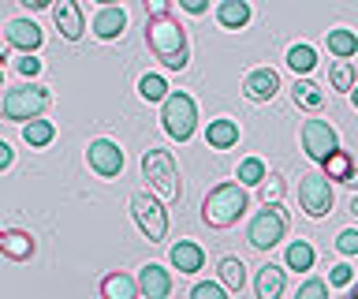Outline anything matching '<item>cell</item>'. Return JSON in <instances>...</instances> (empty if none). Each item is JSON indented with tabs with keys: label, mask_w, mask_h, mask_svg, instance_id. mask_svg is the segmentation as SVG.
Returning a JSON list of instances; mask_svg holds the SVG:
<instances>
[{
	"label": "cell",
	"mask_w": 358,
	"mask_h": 299,
	"mask_svg": "<svg viewBox=\"0 0 358 299\" xmlns=\"http://www.w3.org/2000/svg\"><path fill=\"white\" fill-rule=\"evenodd\" d=\"M145 46H150V53L168 71H183L187 60H190L187 30L179 27L172 15H150V23H145Z\"/></svg>",
	"instance_id": "obj_1"
},
{
	"label": "cell",
	"mask_w": 358,
	"mask_h": 299,
	"mask_svg": "<svg viewBox=\"0 0 358 299\" xmlns=\"http://www.w3.org/2000/svg\"><path fill=\"white\" fill-rule=\"evenodd\" d=\"M250 209V195H246V183H217L213 191L206 195V202H201V221H206L209 228H231L239 225V217Z\"/></svg>",
	"instance_id": "obj_2"
},
{
	"label": "cell",
	"mask_w": 358,
	"mask_h": 299,
	"mask_svg": "<svg viewBox=\"0 0 358 299\" xmlns=\"http://www.w3.org/2000/svg\"><path fill=\"white\" fill-rule=\"evenodd\" d=\"M142 180L150 183V191L161 198L164 206L179 202V195H183V187H179L176 158L168 150H145L142 153Z\"/></svg>",
	"instance_id": "obj_3"
},
{
	"label": "cell",
	"mask_w": 358,
	"mask_h": 299,
	"mask_svg": "<svg viewBox=\"0 0 358 299\" xmlns=\"http://www.w3.org/2000/svg\"><path fill=\"white\" fill-rule=\"evenodd\" d=\"M49 90H45L41 83H19V86H11V90L0 94V116L4 120H19V124H27V120L34 116H41L45 109H49Z\"/></svg>",
	"instance_id": "obj_4"
},
{
	"label": "cell",
	"mask_w": 358,
	"mask_h": 299,
	"mask_svg": "<svg viewBox=\"0 0 358 299\" xmlns=\"http://www.w3.org/2000/svg\"><path fill=\"white\" fill-rule=\"evenodd\" d=\"M161 124L176 142H187L198 127V105L194 97L183 90H168V97L161 102Z\"/></svg>",
	"instance_id": "obj_5"
},
{
	"label": "cell",
	"mask_w": 358,
	"mask_h": 299,
	"mask_svg": "<svg viewBox=\"0 0 358 299\" xmlns=\"http://www.w3.org/2000/svg\"><path fill=\"white\" fill-rule=\"evenodd\" d=\"M299 206L306 217H329L332 206H336V191H332V180L324 172H306L299 180Z\"/></svg>",
	"instance_id": "obj_6"
},
{
	"label": "cell",
	"mask_w": 358,
	"mask_h": 299,
	"mask_svg": "<svg viewBox=\"0 0 358 299\" xmlns=\"http://www.w3.org/2000/svg\"><path fill=\"white\" fill-rule=\"evenodd\" d=\"M287 232V217L284 209H280V202H265V209L250 221V228H246V239H250L254 251H273L280 239H284Z\"/></svg>",
	"instance_id": "obj_7"
},
{
	"label": "cell",
	"mask_w": 358,
	"mask_h": 299,
	"mask_svg": "<svg viewBox=\"0 0 358 299\" xmlns=\"http://www.w3.org/2000/svg\"><path fill=\"white\" fill-rule=\"evenodd\" d=\"M131 214H134V225L142 228V236L150 243H161L168 236V214H164L161 198H153L145 191L131 195Z\"/></svg>",
	"instance_id": "obj_8"
},
{
	"label": "cell",
	"mask_w": 358,
	"mask_h": 299,
	"mask_svg": "<svg viewBox=\"0 0 358 299\" xmlns=\"http://www.w3.org/2000/svg\"><path fill=\"white\" fill-rule=\"evenodd\" d=\"M302 150H306L310 161H324L332 150H340V135H336L332 124H324V120H306L302 124Z\"/></svg>",
	"instance_id": "obj_9"
},
{
	"label": "cell",
	"mask_w": 358,
	"mask_h": 299,
	"mask_svg": "<svg viewBox=\"0 0 358 299\" xmlns=\"http://www.w3.org/2000/svg\"><path fill=\"white\" fill-rule=\"evenodd\" d=\"M86 161H90V169H94L101 180H116V176L123 172V150L112 139H94L90 142Z\"/></svg>",
	"instance_id": "obj_10"
},
{
	"label": "cell",
	"mask_w": 358,
	"mask_h": 299,
	"mask_svg": "<svg viewBox=\"0 0 358 299\" xmlns=\"http://www.w3.org/2000/svg\"><path fill=\"white\" fill-rule=\"evenodd\" d=\"M52 23H56V30H60L67 41H78L86 34V19H83L78 0H56L52 4Z\"/></svg>",
	"instance_id": "obj_11"
},
{
	"label": "cell",
	"mask_w": 358,
	"mask_h": 299,
	"mask_svg": "<svg viewBox=\"0 0 358 299\" xmlns=\"http://www.w3.org/2000/svg\"><path fill=\"white\" fill-rule=\"evenodd\" d=\"M4 41L11 49H22V53H38L41 49V27L34 23V19H8V27H4Z\"/></svg>",
	"instance_id": "obj_12"
},
{
	"label": "cell",
	"mask_w": 358,
	"mask_h": 299,
	"mask_svg": "<svg viewBox=\"0 0 358 299\" xmlns=\"http://www.w3.org/2000/svg\"><path fill=\"white\" fill-rule=\"evenodd\" d=\"M280 90V75L273 68H254L250 75L243 79V94H246V102H273Z\"/></svg>",
	"instance_id": "obj_13"
},
{
	"label": "cell",
	"mask_w": 358,
	"mask_h": 299,
	"mask_svg": "<svg viewBox=\"0 0 358 299\" xmlns=\"http://www.w3.org/2000/svg\"><path fill=\"white\" fill-rule=\"evenodd\" d=\"M123 30H127V12H123V4H105V8L94 15V34H97L101 41L120 38Z\"/></svg>",
	"instance_id": "obj_14"
},
{
	"label": "cell",
	"mask_w": 358,
	"mask_h": 299,
	"mask_svg": "<svg viewBox=\"0 0 358 299\" xmlns=\"http://www.w3.org/2000/svg\"><path fill=\"white\" fill-rule=\"evenodd\" d=\"M324 176H329L332 183H347V187H358V169H355V158L347 150H332L329 158L321 161Z\"/></svg>",
	"instance_id": "obj_15"
},
{
	"label": "cell",
	"mask_w": 358,
	"mask_h": 299,
	"mask_svg": "<svg viewBox=\"0 0 358 299\" xmlns=\"http://www.w3.org/2000/svg\"><path fill=\"white\" fill-rule=\"evenodd\" d=\"M138 292H142L145 299H164L168 292H172V277H168L164 265H157V262L142 265V273H138Z\"/></svg>",
	"instance_id": "obj_16"
},
{
	"label": "cell",
	"mask_w": 358,
	"mask_h": 299,
	"mask_svg": "<svg viewBox=\"0 0 358 299\" xmlns=\"http://www.w3.org/2000/svg\"><path fill=\"white\" fill-rule=\"evenodd\" d=\"M168 258H172V265L179 273H198L201 265H206V251H201L194 239H179V243H172Z\"/></svg>",
	"instance_id": "obj_17"
},
{
	"label": "cell",
	"mask_w": 358,
	"mask_h": 299,
	"mask_svg": "<svg viewBox=\"0 0 358 299\" xmlns=\"http://www.w3.org/2000/svg\"><path fill=\"white\" fill-rule=\"evenodd\" d=\"M206 142L213 150H231L235 142H239V124L228 116H220V120H209V127H206Z\"/></svg>",
	"instance_id": "obj_18"
},
{
	"label": "cell",
	"mask_w": 358,
	"mask_h": 299,
	"mask_svg": "<svg viewBox=\"0 0 358 299\" xmlns=\"http://www.w3.org/2000/svg\"><path fill=\"white\" fill-rule=\"evenodd\" d=\"M254 292H257V299H280L284 295V270L280 265H262L257 270V281H254Z\"/></svg>",
	"instance_id": "obj_19"
},
{
	"label": "cell",
	"mask_w": 358,
	"mask_h": 299,
	"mask_svg": "<svg viewBox=\"0 0 358 299\" xmlns=\"http://www.w3.org/2000/svg\"><path fill=\"white\" fill-rule=\"evenodd\" d=\"M217 23L224 30H243L246 23H250V4H246V0H220Z\"/></svg>",
	"instance_id": "obj_20"
},
{
	"label": "cell",
	"mask_w": 358,
	"mask_h": 299,
	"mask_svg": "<svg viewBox=\"0 0 358 299\" xmlns=\"http://www.w3.org/2000/svg\"><path fill=\"white\" fill-rule=\"evenodd\" d=\"M324 46H329L332 57H343V60L358 57V34H355V30H347V27L329 30V34H324Z\"/></svg>",
	"instance_id": "obj_21"
},
{
	"label": "cell",
	"mask_w": 358,
	"mask_h": 299,
	"mask_svg": "<svg viewBox=\"0 0 358 299\" xmlns=\"http://www.w3.org/2000/svg\"><path fill=\"white\" fill-rule=\"evenodd\" d=\"M0 251H4L11 262H27L30 254H34V239H30V232H22V228H8V232H4V243H0Z\"/></svg>",
	"instance_id": "obj_22"
},
{
	"label": "cell",
	"mask_w": 358,
	"mask_h": 299,
	"mask_svg": "<svg viewBox=\"0 0 358 299\" xmlns=\"http://www.w3.org/2000/svg\"><path fill=\"white\" fill-rule=\"evenodd\" d=\"M291 102H295L299 109H306V113H317V109H324V90L310 79H299L295 86H291Z\"/></svg>",
	"instance_id": "obj_23"
},
{
	"label": "cell",
	"mask_w": 358,
	"mask_h": 299,
	"mask_svg": "<svg viewBox=\"0 0 358 299\" xmlns=\"http://www.w3.org/2000/svg\"><path fill=\"white\" fill-rule=\"evenodd\" d=\"M101 295L105 299H134L142 292H138V281H131L127 273H108L105 281H101Z\"/></svg>",
	"instance_id": "obj_24"
},
{
	"label": "cell",
	"mask_w": 358,
	"mask_h": 299,
	"mask_svg": "<svg viewBox=\"0 0 358 299\" xmlns=\"http://www.w3.org/2000/svg\"><path fill=\"white\" fill-rule=\"evenodd\" d=\"M52 135H56V127H52V120H27L22 124V142H27L30 150H41V146H49L52 142Z\"/></svg>",
	"instance_id": "obj_25"
},
{
	"label": "cell",
	"mask_w": 358,
	"mask_h": 299,
	"mask_svg": "<svg viewBox=\"0 0 358 299\" xmlns=\"http://www.w3.org/2000/svg\"><path fill=\"white\" fill-rule=\"evenodd\" d=\"M329 83H332V90H340V94H351V90H355V83H358L355 60H343V57H336V64L329 68Z\"/></svg>",
	"instance_id": "obj_26"
},
{
	"label": "cell",
	"mask_w": 358,
	"mask_h": 299,
	"mask_svg": "<svg viewBox=\"0 0 358 299\" xmlns=\"http://www.w3.org/2000/svg\"><path fill=\"white\" fill-rule=\"evenodd\" d=\"M313 258H317V254H313V247L306 239H295L287 247V254H284V262H287V270H295V273H306V270H313Z\"/></svg>",
	"instance_id": "obj_27"
},
{
	"label": "cell",
	"mask_w": 358,
	"mask_h": 299,
	"mask_svg": "<svg viewBox=\"0 0 358 299\" xmlns=\"http://www.w3.org/2000/svg\"><path fill=\"white\" fill-rule=\"evenodd\" d=\"M220 284L228 288V292H243V284H246L243 258H220Z\"/></svg>",
	"instance_id": "obj_28"
},
{
	"label": "cell",
	"mask_w": 358,
	"mask_h": 299,
	"mask_svg": "<svg viewBox=\"0 0 358 299\" xmlns=\"http://www.w3.org/2000/svg\"><path fill=\"white\" fill-rule=\"evenodd\" d=\"M287 68L295 75H310L313 68H317V53H313V46H291L287 49Z\"/></svg>",
	"instance_id": "obj_29"
},
{
	"label": "cell",
	"mask_w": 358,
	"mask_h": 299,
	"mask_svg": "<svg viewBox=\"0 0 358 299\" xmlns=\"http://www.w3.org/2000/svg\"><path fill=\"white\" fill-rule=\"evenodd\" d=\"M265 161L262 158H246V161H239V183H246V187H262V180H265Z\"/></svg>",
	"instance_id": "obj_30"
},
{
	"label": "cell",
	"mask_w": 358,
	"mask_h": 299,
	"mask_svg": "<svg viewBox=\"0 0 358 299\" xmlns=\"http://www.w3.org/2000/svg\"><path fill=\"white\" fill-rule=\"evenodd\" d=\"M138 94L145 97V102H164V97H168V83L161 79V75H142V79H138Z\"/></svg>",
	"instance_id": "obj_31"
},
{
	"label": "cell",
	"mask_w": 358,
	"mask_h": 299,
	"mask_svg": "<svg viewBox=\"0 0 358 299\" xmlns=\"http://www.w3.org/2000/svg\"><path fill=\"white\" fill-rule=\"evenodd\" d=\"M262 198H265V202H280V198H284V176L268 172L262 180Z\"/></svg>",
	"instance_id": "obj_32"
},
{
	"label": "cell",
	"mask_w": 358,
	"mask_h": 299,
	"mask_svg": "<svg viewBox=\"0 0 358 299\" xmlns=\"http://www.w3.org/2000/svg\"><path fill=\"white\" fill-rule=\"evenodd\" d=\"M336 251H340L343 258H355L358 254V228H343L340 236H336Z\"/></svg>",
	"instance_id": "obj_33"
},
{
	"label": "cell",
	"mask_w": 358,
	"mask_h": 299,
	"mask_svg": "<svg viewBox=\"0 0 358 299\" xmlns=\"http://www.w3.org/2000/svg\"><path fill=\"white\" fill-rule=\"evenodd\" d=\"M15 68H19L22 79H38V75H41V60L34 57V53H22V57L15 60Z\"/></svg>",
	"instance_id": "obj_34"
},
{
	"label": "cell",
	"mask_w": 358,
	"mask_h": 299,
	"mask_svg": "<svg viewBox=\"0 0 358 299\" xmlns=\"http://www.w3.org/2000/svg\"><path fill=\"white\" fill-rule=\"evenodd\" d=\"M224 292H228L224 284L206 281V284H194V288H190V299H224Z\"/></svg>",
	"instance_id": "obj_35"
},
{
	"label": "cell",
	"mask_w": 358,
	"mask_h": 299,
	"mask_svg": "<svg viewBox=\"0 0 358 299\" xmlns=\"http://www.w3.org/2000/svg\"><path fill=\"white\" fill-rule=\"evenodd\" d=\"M351 277H355V270H351L347 262H340V265H332L329 284H332V288H347V284H351Z\"/></svg>",
	"instance_id": "obj_36"
},
{
	"label": "cell",
	"mask_w": 358,
	"mask_h": 299,
	"mask_svg": "<svg viewBox=\"0 0 358 299\" xmlns=\"http://www.w3.org/2000/svg\"><path fill=\"white\" fill-rule=\"evenodd\" d=\"M321 295H329V281H306V284H299V299H321Z\"/></svg>",
	"instance_id": "obj_37"
},
{
	"label": "cell",
	"mask_w": 358,
	"mask_h": 299,
	"mask_svg": "<svg viewBox=\"0 0 358 299\" xmlns=\"http://www.w3.org/2000/svg\"><path fill=\"white\" fill-rule=\"evenodd\" d=\"M150 15H172V0H142Z\"/></svg>",
	"instance_id": "obj_38"
},
{
	"label": "cell",
	"mask_w": 358,
	"mask_h": 299,
	"mask_svg": "<svg viewBox=\"0 0 358 299\" xmlns=\"http://www.w3.org/2000/svg\"><path fill=\"white\" fill-rule=\"evenodd\" d=\"M179 8L190 12V15H206L209 12V0H179Z\"/></svg>",
	"instance_id": "obj_39"
},
{
	"label": "cell",
	"mask_w": 358,
	"mask_h": 299,
	"mask_svg": "<svg viewBox=\"0 0 358 299\" xmlns=\"http://www.w3.org/2000/svg\"><path fill=\"white\" fill-rule=\"evenodd\" d=\"M11 158H15V153H11V146H8L4 139H0V172H4L8 165H11Z\"/></svg>",
	"instance_id": "obj_40"
},
{
	"label": "cell",
	"mask_w": 358,
	"mask_h": 299,
	"mask_svg": "<svg viewBox=\"0 0 358 299\" xmlns=\"http://www.w3.org/2000/svg\"><path fill=\"white\" fill-rule=\"evenodd\" d=\"M22 8H30V12H41V8H52V0H19Z\"/></svg>",
	"instance_id": "obj_41"
},
{
	"label": "cell",
	"mask_w": 358,
	"mask_h": 299,
	"mask_svg": "<svg viewBox=\"0 0 358 299\" xmlns=\"http://www.w3.org/2000/svg\"><path fill=\"white\" fill-rule=\"evenodd\" d=\"M351 105L358 109V83H355V90H351Z\"/></svg>",
	"instance_id": "obj_42"
},
{
	"label": "cell",
	"mask_w": 358,
	"mask_h": 299,
	"mask_svg": "<svg viewBox=\"0 0 358 299\" xmlns=\"http://www.w3.org/2000/svg\"><path fill=\"white\" fill-rule=\"evenodd\" d=\"M351 214H355V217H358V195H355V198H351Z\"/></svg>",
	"instance_id": "obj_43"
},
{
	"label": "cell",
	"mask_w": 358,
	"mask_h": 299,
	"mask_svg": "<svg viewBox=\"0 0 358 299\" xmlns=\"http://www.w3.org/2000/svg\"><path fill=\"white\" fill-rule=\"evenodd\" d=\"M97 4H120V0H97Z\"/></svg>",
	"instance_id": "obj_44"
},
{
	"label": "cell",
	"mask_w": 358,
	"mask_h": 299,
	"mask_svg": "<svg viewBox=\"0 0 358 299\" xmlns=\"http://www.w3.org/2000/svg\"><path fill=\"white\" fill-rule=\"evenodd\" d=\"M0 90H4V71H0Z\"/></svg>",
	"instance_id": "obj_45"
},
{
	"label": "cell",
	"mask_w": 358,
	"mask_h": 299,
	"mask_svg": "<svg viewBox=\"0 0 358 299\" xmlns=\"http://www.w3.org/2000/svg\"><path fill=\"white\" fill-rule=\"evenodd\" d=\"M355 299H358V284H355Z\"/></svg>",
	"instance_id": "obj_46"
},
{
	"label": "cell",
	"mask_w": 358,
	"mask_h": 299,
	"mask_svg": "<svg viewBox=\"0 0 358 299\" xmlns=\"http://www.w3.org/2000/svg\"><path fill=\"white\" fill-rule=\"evenodd\" d=\"M0 243H4V232H0Z\"/></svg>",
	"instance_id": "obj_47"
}]
</instances>
